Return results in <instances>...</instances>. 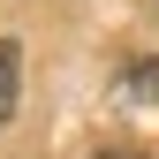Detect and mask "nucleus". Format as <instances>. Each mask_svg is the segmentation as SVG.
Instances as JSON below:
<instances>
[{"label":"nucleus","mask_w":159,"mask_h":159,"mask_svg":"<svg viewBox=\"0 0 159 159\" xmlns=\"http://www.w3.org/2000/svg\"><path fill=\"white\" fill-rule=\"evenodd\" d=\"M15 98H23V46H15V38H0V129H8Z\"/></svg>","instance_id":"f257e3e1"},{"label":"nucleus","mask_w":159,"mask_h":159,"mask_svg":"<svg viewBox=\"0 0 159 159\" xmlns=\"http://www.w3.org/2000/svg\"><path fill=\"white\" fill-rule=\"evenodd\" d=\"M121 91H136V98L159 106V61H129V68H121Z\"/></svg>","instance_id":"f03ea898"},{"label":"nucleus","mask_w":159,"mask_h":159,"mask_svg":"<svg viewBox=\"0 0 159 159\" xmlns=\"http://www.w3.org/2000/svg\"><path fill=\"white\" fill-rule=\"evenodd\" d=\"M98 159H144V152H121V144H114V152H98Z\"/></svg>","instance_id":"7ed1b4c3"}]
</instances>
